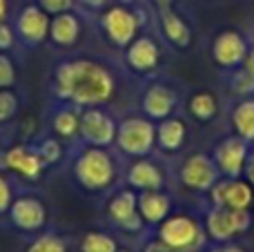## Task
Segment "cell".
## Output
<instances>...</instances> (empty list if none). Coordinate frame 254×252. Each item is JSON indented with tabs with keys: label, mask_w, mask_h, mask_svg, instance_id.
Returning <instances> with one entry per match:
<instances>
[{
	"label": "cell",
	"mask_w": 254,
	"mask_h": 252,
	"mask_svg": "<svg viewBox=\"0 0 254 252\" xmlns=\"http://www.w3.org/2000/svg\"><path fill=\"white\" fill-rule=\"evenodd\" d=\"M27 252H67V246L61 237L56 235H43L27 248Z\"/></svg>",
	"instance_id": "cell-27"
},
{
	"label": "cell",
	"mask_w": 254,
	"mask_h": 252,
	"mask_svg": "<svg viewBox=\"0 0 254 252\" xmlns=\"http://www.w3.org/2000/svg\"><path fill=\"white\" fill-rule=\"evenodd\" d=\"M38 156L43 159L45 165L56 163V161L61 159V143L54 141V138H47V141H43V143H40V147H38Z\"/></svg>",
	"instance_id": "cell-29"
},
{
	"label": "cell",
	"mask_w": 254,
	"mask_h": 252,
	"mask_svg": "<svg viewBox=\"0 0 254 252\" xmlns=\"http://www.w3.org/2000/svg\"><path fill=\"white\" fill-rule=\"evenodd\" d=\"M56 94L80 107L101 105L114 94V78L94 61H67L56 69Z\"/></svg>",
	"instance_id": "cell-1"
},
{
	"label": "cell",
	"mask_w": 254,
	"mask_h": 252,
	"mask_svg": "<svg viewBox=\"0 0 254 252\" xmlns=\"http://www.w3.org/2000/svg\"><path fill=\"white\" fill-rule=\"evenodd\" d=\"M138 214L147 223H163L170 214V199L158 190H145L138 196Z\"/></svg>",
	"instance_id": "cell-18"
},
{
	"label": "cell",
	"mask_w": 254,
	"mask_h": 252,
	"mask_svg": "<svg viewBox=\"0 0 254 252\" xmlns=\"http://www.w3.org/2000/svg\"><path fill=\"white\" fill-rule=\"evenodd\" d=\"M210 252H246V250L234 246V244H223V246H216V248L210 250Z\"/></svg>",
	"instance_id": "cell-37"
},
{
	"label": "cell",
	"mask_w": 254,
	"mask_h": 252,
	"mask_svg": "<svg viewBox=\"0 0 254 252\" xmlns=\"http://www.w3.org/2000/svg\"><path fill=\"white\" fill-rule=\"evenodd\" d=\"M232 125L246 141H254V98L241 101L232 112Z\"/></svg>",
	"instance_id": "cell-23"
},
{
	"label": "cell",
	"mask_w": 254,
	"mask_h": 252,
	"mask_svg": "<svg viewBox=\"0 0 254 252\" xmlns=\"http://www.w3.org/2000/svg\"><path fill=\"white\" fill-rule=\"evenodd\" d=\"M116 252H125V250H116Z\"/></svg>",
	"instance_id": "cell-42"
},
{
	"label": "cell",
	"mask_w": 254,
	"mask_h": 252,
	"mask_svg": "<svg viewBox=\"0 0 254 252\" xmlns=\"http://www.w3.org/2000/svg\"><path fill=\"white\" fill-rule=\"evenodd\" d=\"M11 221L16 228L25 232H36L45 226V219H47V212H45V205L40 203L36 196H20L11 203Z\"/></svg>",
	"instance_id": "cell-11"
},
{
	"label": "cell",
	"mask_w": 254,
	"mask_h": 252,
	"mask_svg": "<svg viewBox=\"0 0 254 252\" xmlns=\"http://www.w3.org/2000/svg\"><path fill=\"white\" fill-rule=\"evenodd\" d=\"M13 80H16L13 63L4 54H0V89H7L9 85H13Z\"/></svg>",
	"instance_id": "cell-30"
},
{
	"label": "cell",
	"mask_w": 254,
	"mask_h": 252,
	"mask_svg": "<svg viewBox=\"0 0 254 252\" xmlns=\"http://www.w3.org/2000/svg\"><path fill=\"white\" fill-rule=\"evenodd\" d=\"M161 27H163V34L167 36V40L172 45H176V47H188L190 45V38H192L190 27L172 9H163L161 11Z\"/></svg>",
	"instance_id": "cell-21"
},
{
	"label": "cell",
	"mask_w": 254,
	"mask_h": 252,
	"mask_svg": "<svg viewBox=\"0 0 254 252\" xmlns=\"http://www.w3.org/2000/svg\"><path fill=\"white\" fill-rule=\"evenodd\" d=\"M143 252H176V250L170 248L167 244H163V241L158 239V241H152V244H147V248H145Z\"/></svg>",
	"instance_id": "cell-36"
},
{
	"label": "cell",
	"mask_w": 254,
	"mask_h": 252,
	"mask_svg": "<svg viewBox=\"0 0 254 252\" xmlns=\"http://www.w3.org/2000/svg\"><path fill=\"white\" fill-rule=\"evenodd\" d=\"M4 16H7V0H0V22L4 20Z\"/></svg>",
	"instance_id": "cell-40"
},
{
	"label": "cell",
	"mask_w": 254,
	"mask_h": 252,
	"mask_svg": "<svg viewBox=\"0 0 254 252\" xmlns=\"http://www.w3.org/2000/svg\"><path fill=\"white\" fill-rule=\"evenodd\" d=\"M248 177V183L254 188V152H248V159H246V168H243Z\"/></svg>",
	"instance_id": "cell-35"
},
{
	"label": "cell",
	"mask_w": 254,
	"mask_h": 252,
	"mask_svg": "<svg viewBox=\"0 0 254 252\" xmlns=\"http://www.w3.org/2000/svg\"><path fill=\"white\" fill-rule=\"evenodd\" d=\"M127 181L138 190H158L163 186V174L152 161H138L129 168L127 172Z\"/></svg>",
	"instance_id": "cell-20"
},
{
	"label": "cell",
	"mask_w": 254,
	"mask_h": 252,
	"mask_svg": "<svg viewBox=\"0 0 254 252\" xmlns=\"http://www.w3.org/2000/svg\"><path fill=\"white\" fill-rule=\"evenodd\" d=\"M212 190V201L214 205H225V208L234 210H248L252 205V186L239 179H230V181H216Z\"/></svg>",
	"instance_id": "cell-10"
},
{
	"label": "cell",
	"mask_w": 254,
	"mask_h": 252,
	"mask_svg": "<svg viewBox=\"0 0 254 252\" xmlns=\"http://www.w3.org/2000/svg\"><path fill=\"white\" fill-rule=\"evenodd\" d=\"M246 159H248L246 138L230 136L216 145L214 163H216V168H219V172H223L225 177L239 179V174H241L243 168H246Z\"/></svg>",
	"instance_id": "cell-9"
},
{
	"label": "cell",
	"mask_w": 254,
	"mask_h": 252,
	"mask_svg": "<svg viewBox=\"0 0 254 252\" xmlns=\"http://www.w3.org/2000/svg\"><path fill=\"white\" fill-rule=\"evenodd\" d=\"M181 181L190 190H210L216 181H219V168H216L214 159L205 154H192L181 168Z\"/></svg>",
	"instance_id": "cell-6"
},
{
	"label": "cell",
	"mask_w": 254,
	"mask_h": 252,
	"mask_svg": "<svg viewBox=\"0 0 254 252\" xmlns=\"http://www.w3.org/2000/svg\"><path fill=\"white\" fill-rule=\"evenodd\" d=\"M156 2H158V4H170L172 0H156Z\"/></svg>",
	"instance_id": "cell-41"
},
{
	"label": "cell",
	"mask_w": 254,
	"mask_h": 252,
	"mask_svg": "<svg viewBox=\"0 0 254 252\" xmlns=\"http://www.w3.org/2000/svg\"><path fill=\"white\" fill-rule=\"evenodd\" d=\"M49 18L47 13L43 11L40 7H36V4H29V7H25L20 11V16H18V34L22 36V40L29 45H36V43H43L45 38H47L49 34Z\"/></svg>",
	"instance_id": "cell-13"
},
{
	"label": "cell",
	"mask_w": 254,
	"mask_h": 252,
	"mask_svg": "<svg viewBox=\"0 0 254 252\" xmlns=\"http://www.w3.org/2000/svg\"><path fill=\"white\" fill-rule=\"evenodd\" d=\"M156 132L154 125L145 119H125L116 129V141L125 154L143 156L152 150Z\"/></svg>",
	"instance_id": "cell-5"
},
{
	"label": "cell",
	"mask_w": 254,
	"mask_h": 252,
	"mask_svg": "<svg viewBox=\"0 0 254 252\" xmlns=\"http://www.w3.org/2000/svg\"><path fill=\"white\" fill-rule=\"evenodd\" d=\"M40 9L43 11H49V13H65L71 9L74 0H38Z\"/></svg>",
	"instance_id": "cell-31"
},
{
	"label": "cell",
	"mask_w": 254,
	"mask_h": 252,
	"mask_svg": "<svg viewBox=\"0 0 254 252\" xmlns=\"http://www.w3.org/2000/svg\"><path fill=\"white\" fill-rule=\"evenodd\" d=\"M250 228V212L248 210H234L225 208V205H216L214 210H210L205 219V230L214 241H230L232 237L241 235Z\"/></svg>",
	"instance_id": "cell-4"
},
{
	"label": "cell",
	"mask_w": 254,
	"mask_h": 252,
	"mask_svg": "<svg viewBox=\"0 0 254 252\" xmlns=\"http://www.w3.org/2000/svg\"><path fill=\"white\" fill-rule=\"evenodd\" d=\"M18 110V98L9 89H0V123L9 121Z\"/></svg>",
	"instance_id": "cell-28"
},
{
	"label": "cell",
	"mask_w": 254,
	"mask_h": 252,
	"mask_svg": "<svg viewBox=\"0 0 254 252\" xmlns=\"http://www.w3.org/2000/svg\"><path fill=\"white\" fill-rule=\"evenodd\" d=\"M123 2H129V0H123Z\"/></svg>",
	"instance_id": "cell-43"
},
{
	"label": "cell",
	"mask_w": 254,
	"mask_h": 252,
	"mask_svg": "<svg viewBox=\"0 0 254 252\" xmlns=\"http://www.w3.org/2000/svg\"><path fill=\"white\" fill-rule=\"evenodd\" d=\"M80 4H85V7H92V9H98L105 4V0H78Z\"/></svg>",
	"instance_id": "cell-39"
},
{
	"label": "cell",
	"mask_w": 254,
	"mask_h": 252,
	"mask_svg": "<svg viewBox=\"0 0 254 252\" xmlns=\"http://www.w3.org/2000/svg\"><path fill=\"white\" fill-rule=\"evenodd\" d=\"M13 45V31L9 29V25L0 22V52H7Z\"/></svg>",
	"instance_id": "cell-34"
},
{
	"label": "cell",
	"mask_w": 254,
	"mask_h": 252,
	"mask_svg": "<svg viewBox=\"0 0 254 252\" xmlns=\"http://www.w3.org/2000/svg\"><path fill=\"white\" fill-rule=\"evenodd\" d=\"M74 172L80 186L92 192H98L105 190L114 181V161L101 147H89L76 159Z\"/></svg>",
	"instance_id": "cell-2"
},
{
	"label": "cell",
	"mask_w": 254,
	"mask_h": 252,
	"mask_svg": "<svg viewBox=\"0 0 254 252\" xmlns=\"http://www.w3.org/2000/svg\"><path fill=\"white\" fill-rule=\"evenodd\" d=\"M176 107V94L167 85H152L143 96V110L149 119H167Z\"/></svg>",
	"instance_id": "cell-15"
},
{
	"label": "cell",
	"mask_w": 254,
	"mask_h": 252,
	"mask_svg": "<svg viewBox=\"0 0 254 252\" xmlns=\"http://www.w3.org/2000/svg\"><path fill=\"white\" fill-rule=\"evenodd\" d=\"M103 29H105L107 38L119 47H127L134 40L136 29H138V20L136 16L125 7H110L103 13Z\"/></svg>",
	"instance_id": "cell-8"
},
{
	"label": "cell",
	"mask_w": 254,
	"mask_h": 252,
	"mask_svg": "<svg viewBox=\"0 0 254 252\" xmlns=\"http://www.w3.org/2000/svg\"><path fill=\"white\" fill-rule=\"evenodd\" d=\"M9 208H11V188H9V183L4 181L2 177H0V214Z\"/></svg>",
	"instance_id": "cell-33"
},
{
	"label": "cell",
	"mask_w": 254,
	"mask_h": 252,
	"mask_svg": "<svg viewBox=\"0 0 254 252\" xmlns=\"http://www.w3.org/2000/svg\"><path fill=\"white\" fill-rule=\"evenodd\" d=\"M116 129H119V125L114 123V119L101 110H87L80 114V136L96 147L110 145L116 138Z\"/></svg>",
	"instance_id": "cell-7"
},
{
	"label": "cell",
	"mask_w": 254,
	"mask_h": 252,
	"mask_svg": "<svg viewBox=\"0 0 254 252\" xmlns=\"http://www.w3.org/2000/svg\"><path fill=\"white\" fill-rule=\"evenodd\" d=\"M190 112H192V116L198 121H210L212 116L216 114V98L207 92L196 94V96H192V101H190Z\"/></svg>",
	"instance_id": "cell-24"
},
{
	"label": "cell",
	"mask_w": 254,
	"mask_h": 252,
	"mask_svg": "<svg viewBox=\"0 0 254 252\" xmlns=\"http://www.w3.org/2000/svg\"><path fill=\"white\" fill-rule=\"evenodd\" d=\"M54 132L61 136H74L80 127V116L74 110H61L52 121Z\"/></svg>",
	"instance_id": "cell-25"
},
{
	"label": "cell",
	"mask_w": 254,
	"mask_h": 252,
	"mask_svg": "<svg viewBox=\"0 0 254 252\" xmlns=\"http://www.w3.org/2000/svg\"><path fill=\"white\" fill-rule=\"evenodd\" d=\"M127 63L136 71H149L158 65V45L149 36H140L129 43L127 49Z\"/></svg>",
	"instance_id": "cell-16"
},
{
	"label": "cell",
	"mask_w": 254,
	"mask_h": 252,
	"mask_svg": "<svg viewBox=\"0 0 254 252\" xmlns=\"http://www.w3.org/2000/svg\"><path fill=\"white\" fill-rule=\"evenodd\" d=\"M158 239L167 244L176 252H192L201 246L203 230L194 219L190 217H167L158 230Z\"/></svg>",
	"instance_id": "cell-3"
},
{
	"label": "cell",
	"mask_w": 254,
	"mask_h": 252,
	"mask_svg": "<svg viewBox=\"0 0 254 252\" xmlns=\"http://www.w3.org/2000/svg\"><path fill=\"white\" fill-rule=\"evenodd\" d=\"M243 65H246V71L254 78V49L252 52H248V56H246V61H243Z\"/></svg>",
	"instance_id": "cell-38"
},
{
	"label": "cell",
	"mask_w": 254,
	"mask_h": 252,
	"mask_svg": "<svg viewBox=\"0 0 254 252\" xmlns=\"http://www.w3.org/2000/svg\"><path fill=\"white\" fill-rule=\"evenodd\" d=\"M158 145L165 152H174L183 145L185 141V123L181 119H165L156 132Z\"/></svg>",
	"instance_id": "cell-22"
},
{
	"label": "cell",
	"mask_w": 254,
	"mask_h": 252,
	"mask_svg": "<svg viewBox=\"0 0 254 252\" xmlns=\"http://www.w3.org/2000/svg\"><path fill=\"white\" fill-rule=\"evenodd\" d=\"M80 34V22L74 13L65 11V13H56L52 22H49V36L56 45H63V47H69V45L76 43Z\"/></svg>",
	"instance_id": "cell-19"
},
{
	"label": "cell",
	"mask_w": 254,
	"mask_h": 252,
	"mask_svg": "<svg viewBox=\"0 0 254 252\" xmlns=\"http://www.w3.org/2000/svg\"><path fill=\"white\" fill-rule=\"evenodd\" d=\"M212 56L221 67H234L241 65L248 56V45L239 31H223L216 36Z\"/></svg>",
	"instance_id": "cell-12"
},
{
	"label": "cell",
	"mask_w": 254,
	"mask_h": 252,
	"mask_svg": "<svg viewBox=\"0 0 254 252\" xmlns=\"http://www.w3.org/2000/svg\"><path fill=\"white\" fill-rule=\"evenodd\" d=\"M4 165L25 179L40 177V172H43V168H45L38 152H31V150H27V147H13V150H9L7 154H4Z\"/></svg>",
	"instance_id": "cell-17"
},
{
	"label": "cell",
	"mask_w": 254,
	"mask_h": 252,
	"mask_svg": "<svg viewBox=\"0 0 254 252\" xmlns=\"http://www.w3.org/2000/svg\"><path fill=\"white\" fill-rule=\"evenodd\" d=\"M119 246L112 237L103 235V232H89L85 235L83 244H80V252H116Z\"/></svg>",
	"instance_id": "cell-26"
},
{
	"label": "cell",
	"mask_w": 254,
	"mask_h": 252,
	"mask_svg": "<svg viewBox=\"0 0 254 252\" xmlns=\"http://www.w3.org/2000/svg\"><path fill=\"white\" fill-rule=\"evenodd\" d=\"M110 217L119 223L121 228L129 232L140 230L143 226V217L138 214V199L134 192H121L119 196H114V201L110 203Z\"/></svg>",
	"instance_id": "cell-14"
},
{
	"label": "cell",
	"mask_w": 254,
	"mask_h": 252,
	"mask_svg": "<svg viewBox=\"0 0 254 252\" xmlns=\"http://www.w3.org/2000/svg\"><path fill=\"white\" fill-rule=\"evenodd\" d=\"M232 87L237 89L239 94H248V92H252V89H254V78L248 74V71H241V74L234 78Z\"/></svg>",
	"instance_id": "cell-32"
}]
</instances>
